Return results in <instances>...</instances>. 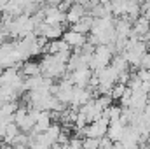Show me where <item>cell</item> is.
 Listing matches in <instances>:
<instances>
[{
	"label": "cell",
	"mask_w": 150,
	"mask_h": 149,
	"mask_svg": "<svg viewBox=\"0 0 150 149\" xmlns=\"http://www.w3.org/2000/svg\"><path fill=\"white\" fill-rule=\"evenodd\" d=\"M89 2H91V0H74V4H80V5H84V7H86Z\"/></svg>",
	"instance_id": "16"
},
{
	"label": "cell",
	"mask_w": 150,
	"mask_h": 149,
	"mask_svg": "<svg viewBox=\"0 0 150 149\" xmlns=\"http://www.w3.org/2000/svg\"><path fill=\"white\" fill-rule=\"evenodd\" d=\"M112 98H110V95H98L96 98H94V104L100 107V109H107L108 105H112Z\"/></svg>",
	"instance_id": "12"
},
{
	"label": "cell",
	"mask_w": 150,
	"mask_h": 149,
	"mask_svg": "<svg viewBox=\"0 0 150 149\" xmlns=\"http://www.w3.org/2000/svg\"><path fill=\"white\" fill-rule=\"evenodd\" d=\"M108 5H110L112 14H115L117 18H119V16H124V11H126V0H112Z\"/></svg>",
	"instance_id": "10"
},
{
	"label": "cell",
	"mask_w": 150,
	"mask_h": 149,
	"mask_svg": "<svg viewBox=\"0 0 150 149\" xmlns=\"http://www.w3.org/2000/svg\"><path fill=\"white\" fill-rule=\"evenodd\" d=\"M44 23L45 25H63L65 23V12L58 11L56 5H47L44 7Z\"/></svg>",
	"instance_id": "1"
},
{
	"label": "cell",
	"mask_w": 150,
	"mask_h": 149,
	"mask_svg": "<svg viewBox=\"0 0 150 149\" xmlns=\"http://www.w3.org/2000/svg\"><path fill=\"white\" fill-rule=\"evenodd\" d=\"M87 14V9L84 7V5H80V4H72L70 5V9L65 12V23H68V25H74L77 23L82 16H86Z\"/></svg>",
	"instance_id": "3"
},
{
	"label": "cell",
	"mask_w": 150,
	"mask_h": 149,
	"mask_svg": "<svg viewBox=\"0 0 150 149\" xmlns=\"http://www.w3.org/2000/svg\"><path fill=\"white\" fill-rule=\"evenodd\" d=\"M91 25H93V16L86 14V16H82L77 23L70 25V30H74V32H77V34H84V35H87V34L91 32Z\"/></svg>",
	"instance_id": "5"
},
{
	"label": "cell",
	"mask_w": 150,
	"mask_h": 149,
	"mask_svg": "<svg viewBox=\"0 0 150 149\" xmlns=\"http://www.w3.org/2000/svg\"><path fill=\"white\" fill-rule=\"evenodd\" d=\"M142 117H143L147 123H150V104H147V105H145V109L142 111Z\"/></svg>",
	"instance_id": "15"
},
{
	"label": "cell",
	"mask_w": 150,
	"mask_h": 149,
	"mask_svg": "<svg viewBox=\"0 0 150 149\" xmlns=\"http://www.w3.org/2000/svg\"><path fill=\"white\" fill-rule=\"evenodd\" d=\"M140 69H150V51H147L143 56H142V60H140Z\"/></svg>",
	"instance_id": "14"
},
{
	"label": "cell",
	"mask_w": 150,
	"mask_h": 149,
	"mask_svg": "<svg viewBox=\"0 0 150 149\" xmlns=\"http://www.w3.org/2000/svg\"><path fill=\"white\" fill-rule=\"evenodd\" d=\"M2 72H4V67H2V65H0V74H2Z\"/></svg>",
	"instance_id": "21"
},
{
	"label": "cell",
	"mask_w": 150,
	"mask_h": 149,
	"mask_svg": "<svg viewBox=\"0 0 150 149\" xmlns=\"http://www.w3.org/2000/svg\"><path fill=\"white\" fill-rule=\"evenodd\" d=\"M120 112H122V107L120 105H108L107 109H103V116L108 117V121H117L120 117Z\"/></svg>",
	"instance_id": "9"
},
{
	"label": "cell",
	"mask_w": 150,
	"mask_h": 149,
	"mask_svg": "<svg viewBox=\"0 0 150 149\" xmlns=\"http://www.w3.org/2000/svg\"><path fill=\"white\" fill-rule=\"evenodd\" d=\"M147 97H149V104H150V91H149V95H147Z\"/></svg>",
	"instance_id": "22"
},
{
	"label": "cell",
	"mask_w": 150,
	"mask_h": 149,
	"mask_svg": "<svg viewBox=\"0 0 150 149\" xmlns=\"http://www.w3.org/2000/svg\"><path fill=\"white\" fill-rule=\"evenodd\" d=\"M82 149H100V139L84 137L82 139Z\"/></svg>",
	"instance_id": "13"
},
{
	"label": "cell",
	"mask_w": 150,
	"mask_h": 149,
	"mask_svg": "<svg viewBox=\"0 0 150 149\" xmlns=\"http://www.w3.org/2000/svg\"><path fill=\"white\" fill-rule=\"evenodd\" d=\"M124 125L117 119V121H110V125H108V128H107V135L105 137H108L112 142H119L120 140V137H122V133H124Z\"/></svg>",
	"instance_id": "6"
},
{
	"label": "cell",
	"mask_w": 150,
	"mask_h": 149,
	"mask_svg": "<svg viewBox=\"0 0 150 149\" xmlns=\"http://www.w3.org/2000/svg\"><path fill=\"white\" fill-rule=\"evenodd\" d=\"M110 2H112V0H100V4H101V5H108Z\"/></svg>",
	"instance_id": "18"
},
{
	"label": "cell",
	"mask_w": 150,
	"mask_h": 149,
	"mask_svg": "<svg viewBox=\"0 0 150 149\" xmlns=\"http://www.w3.org/2000/svg\"><path fill=\"white\" fill-rule=\"evenodd\" d=\"M147 81L150 82V69H149V77H147Z\"/></svg>",
	"instance_id": "20"
},
{
	"label": "cell",
	"mask_w": 150,
	"mask_h": 149,
	"mask_svg": "<svg viewBox=\"0 0 150 149\" xmlns=\"http://www.w3.org/2000/svg\"><path fill=\"white\" fill-rule=\"evenodd\" d=\"M133 32H134L138 37H140V35L149 34V32H150V21H149V19H145L143 16L136 18V19L133 21Z\"/></svg>",
	"instance_id": "8"
},
{
	"label": "cell",
	"mask_w": 150,
	"mask_h": 149,
	"mask_svg": "<svg viewBox=\"0 0 150 149\" xmlns=\"http://www.w3.org/2000/svg\"><path fill=\"white\" fill-rule=\"evenodd\" d=\"M61 39L74 49V47H82L86 42H87V37L84 35V34H77L74 30H68V32H63V35Z\"/></svg>",
	"instance_id": "4"
},
{
	"label": "cell",
	"mask_w": 150,
	"mask_h": 149,
	"mask_svg": "<svg viewBox=\"0 0 150 149\" xmlns=\"http://www.w3.org/2000/svg\"><path fill=\"white\" fill-rule=\"evenodd\" d=\"M138 4H145V2H150V0H136Z\"/></svg>",
	"instance_id": "19"
},
{
	"label": "cell",
	"mask_w": 150,
	"mask_h": 149,
	"mask_svg": "<svg viewBox=\"0 0 150 149\" xmlns=\"http://www.w3.org/2000/svg\"><path fill=\"white\" fill-rule=\"evenodd\" d=\"M112 149H126L120 142H113V146H112Z\"/></svg>",
	"instance_id": "17"
},
{
	"label": "cell",
	"mask_w": 150,
	"mask_h": 149,
	"mask_svg": "<svg viewBox=\"0 0 150 149\" xmlns=\"http://www.w3.org/2000/svg\"><path fill=\"white\" fill-rule=\"evenodd\" d=\"M21 74L25 77H32V75H38L40 74V63L38 62H33V60H26L21 63Z\"/></svg>",
	"instance_id": "7"
},
{
	"label": "cell",
	"mask_w": 150,
	"mask_h": 149,
	"mask_svg": "<svg viewBox=\"0 0 150 149\" xmlns=\"http://www.w3.org/2000/svg\"><path fill=\"white\" fill-rule=\"evenodd\" d=\"M126 84H120V82H115L112 86V91H110V98L112 100H119L122 95H124V91H126Z\"/></svg>",
	"instance_id": "11"
},
{
	"label": "cell",
	"mask_w": 150,
	"mask_h": 149,
	"mask_svg": "<svg viewBox=\"0 0 150 149\" xmlns=\"http://www.w3.org/2000/svg\"><path fill=\"white\" fill-rule=\"evenodd\" d=\"M91 75H93V70L89 67H80V69H77L74 72H70V79H72L74 86L86 88L87 82H89V79H91Z\"/></svg>",
	"instance_id": "2"
}]
</instances>
